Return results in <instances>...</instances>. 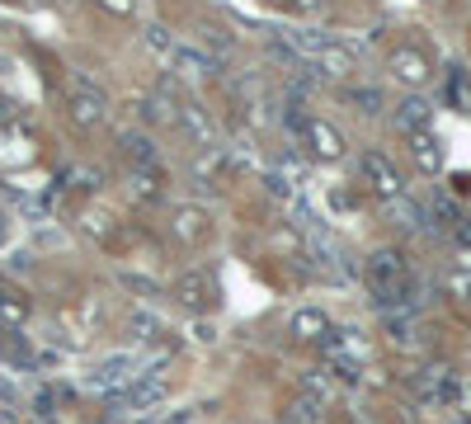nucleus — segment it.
I'll return each mask as SVG.
<instances>
[{
  "mask_svg": "<svg viewBox=\"0 0 471 424\" xmlns=\"http://www.w3.org/2000/svg\"><path fill=\"white\" fill-rule=\"evenodd\" d=\"M415 396H420V401H425L429 410H448V406H457V401H462V382H457L453 367L434 363V367H425V373L415 377Z\"/></svg>",
  "mask_w": 471,
  "mask_h": 424,
  "instance_id": "obj_1",
  "label": "nucleus"
},
{
  "mask_svg": "<svg viewBox=\"0 0 471 424\" xmlns=\"http://www.w3.org/2000/svg\"><path fill=\"white\" fill-rule=\"evenodd\" d=\"M358 175H363V184L386 198V203H396V198H405V180H401V170L392 156H382V151H363V160H358Z\"/></svg>",
  "mask_w": 471,
  "mask_h": 424,
  "instance_id": "obj_2",
  "label": "nucleus"
},
{
  "mask_svg": "<svg viewBox=\"0 0 471 424\" xmlns=\"http://www.w3.org/2000/svg\"><path fill=\"white\" fill-rule=\"evenodd\" d=\"M67 113H71L76 128H99L104 113H108V95L99 90V85H90V80H76L71 95H67Z\"/></svg>",
  "mask_w": 471,
  "mask_h": 424,
  "instance_id": "obj_3",
  "label": "nucleus"
},
{
  "mask_svg": "<svg viewBox=\"0 0 471 424\" xmlns=\"http://www.w3.org/2000/svg\"><path fill=\"white\" fill-rule=\"evenodd\" d=\"M165 391H170V382H165V377H156V373H137L128 387L114 391V406L128 410V415H132V410H151Z\"/></svg>",
  "mask_w": 471,
  "mask_h": 424,
  "instance_id": "obj_4",
  "label": "nucleus"
},
{
  "mask_svg": "<svg viewBox=\"0 0 471 424\" xmlns=\"http://www.w3.org/2000/svg\"><path fill=\"white\" fill-rule=\"evenodd\" d=\"M231 156H227V147H208L199 160H193V184H199L203 193H221L231 184Z\"/></svg>",
  "mask_w": 471,
  "mask_h": 424,
  "instance_id": "obj_5",
  "label": "nucleus"
},
{
  "mask_svg": "<svg viewBox=\"0 0 471 424\" xmlns=\"http://www.w3.org/2000/svg\"><path fill=\"white\" fill-rule=\"evenodd\" d=\"M175 297H179L189 311H208V306L217 302V278H212L208 269H193V274H184V278L175 283Z\"/></svg>",
  "mask_w": 471,
  "mask_h": 424,
  "instance_id": "obj_6",
  "label": "nucleus"
},
{
  "mask_svg": "<svg viewBox=\"0 0 471 424\" xmlns=\"http://www.w3.org/2000/svg\"><path fill=\"white\" fill-rule=\"evenodd\" d=\"M302 141H307V151H312L316 160H340V156H344V137L330 128V123H321V119H307Z\"/></svg>",
  "mask_w": 471,
  "mask_h": 424,
  "instance_id": "obj_7",
  "label": "nucleus"
},
{
  "mask_svg": "<svg viewBox=\"0 0 471 424\" xmlns=\"http://www.w3.org/2000/svg\"><path fill=\"white\" fill-rule=\"evenodd\" d=\"M0 165L5 170H24V165H34V137L24 132V128H0Z\"/></svg>",
  "mask_w": 471,
  "mask_h": 424,
  "instance_id": "obj_8",
  "label": "nucleus"
},
{
  "mask_svg": "<svg viewBox=\"0 0 471 424\" xmlns=\"http://www.w3.org/2000/svg\"><path fill=\"white\" fill-rule=\"evenodd\" d=\"M179 109H184V99H179V85L175 80H160L156 90H151V99H147V123H175L179 119Z\"/></svg>",
  "mask_w": 471,
  "mask_h": 424,
  "instance_id": "obj_9",
  "label": "nucleus"
},
{
  "mask_svg": "<svg viewBox=\"0 0 471 424\" xmlns=\"http://www.w3.org/2000/svg\"><path fill=\"white\" fill-rule=\"evenodd\" d=\"M386 67H392V76H396V80H405V85H425V80L434 76L429 57H425V52H415V47H396Z\"/></svg>",
  "mask_w": 471,
  "mask_h": 424,
  "instance_id": "obj_10",
  "label": "nucleus"
},
{
  "mask_svg": "<svg viewBox=\"0 0 471 424\" xmlns=\"http://www.w3.org/2000/svg\"><path fill=\"white\" fill-rule=\"evenodd\" d=\"M288 330H292V339H302V345H321V339L330 335V316L321 306H302V311H292Z\"/></svg>",
  "mask_w": 471,
  "mask_h": 424,
  "instance_id": "obj_11",
  "label": "nucleus"
},
{
  "mask_svg": "<svg viewBox=\"0 0 471 424\" xmlns=\"http://www.w3.org/2000/svg\"><path fill=\"white\" fill-rule=\"evenodd\" d=\"M170 67H175L179 76H193V80H212L221 62H217L212 52H203V47H175V57H170Z\"/></svg>",
  "mask_w": 471,
  "mask_h": 424,
  "instance_id": "obj_12",
  "label": "nucleus"
},
{
  "mask_svg": "<svg viewBox=\"0 0 471 424\" xmlns=\"http://www.w3.org/2000/svg\"><path fill=\"white\" fill-rule=\"evenodd\" d=\"M429 119H434V109H429V99H420V95H410V99L396 104V128H401L405 137L429 132Z\"/></svg>",
  "mask_w": 471,
  "mask_h": 424,
  "instance_id": "obj_13",
  "label": "nucleus"
},
{
  "mask_svg": "<svg viewBox=\"0 0 471 424\" xmlns=\"http://www.w3.org/2000/svg\"><path fill=\"white\" fill-rule=\"evenodd\" d=\"M170 232H175L184 245H193V241H208V236H212V226H208V212H203V208H175Z\"/></svg>",
  "mask_w": 471,
  "mask_h": 424,
  "instance_id": "obj_14",
  "label": "nucleus"
},
{
  "mask_svg": "<svg viewBox=\"0 0 471 424\" xmlns=\"http://www.w3.org/2000/svg\"><path fill=\"white\" fill-rule=\"evenodd\" d=\"M160 193H165L160 170H132V180H128V198H132L137 208H156V203H160Z\"/></svg>",
  "mask_w": 471,
  "mask_h": 424,
  "instance_id": "obj_15",
  "label": "nucleus"
},
{
  "mask_svg": "<svg viewBox=\"0 0 471 424\" xmlns=\"http://www.w3.org/2000/svg\"><path fill=\"white\" fill-rule=\"evenodd\" d=\"M175 123H179V132H184V137H193V147H203V151L212 147V119H208V113H203L199 104H184Z\"/></svg>",
  "mask_w": 471,
  "mask_h": 424,
  "instance_id": "obj_16",
  "label": "nucleus"
},
{
  "mask_svg": "<svg viewBox=\"0 0 471 424\" xmlns=\"http://www.w3.org/2000/svg\"><path fill=\"white\" fill-rule=\"evenodd\" d=\"M386 339H392L396 349L420 345V321H415V311H392V316H386Z\"/></svg>",
  "mask_w": 471,
  "mask_h": 424,
  "instance_id": "obj_17",
  "label": "nucleus"
},
{
  "mask_svg": "<svg viewBox=\"0 0 471 424\" xmlns=\"http://www.w3.org/2000/svg\"><path fill=\"white\" fill-rule=\"evenodd\" d=\"M410 151H415V160H420L425 175H438V170H443V151H438V137L434 132H415L410 137Z\"/></svg>",
  "mask_w": 471,
  "mask_h": 424,
  "instance_id": "obj_18",
  "label": "nucleus"
},
{
  "mask_svg": "<svg viewBox=\"0 0 471 424\" xmlns=\"http://www.w3.org/2000/svg\"><path fill=\"white\" fill-rule=\"evenodd\" d=\"M312 67L321 71V76H349V67H353V57L335 43V38H330V47H321L316 57H312Z\"/></svg>",
  "mask_w": 471,
  "mask_h": 424,
  "instance_id": "obj_19",
  "label": "nucleus"
},
{
  "mask_svg": "<svg viewBox=\"0 0 471 424\" xmlns=\"http://www.w3.org/2000/svg\"><path fill=\"white\" fill-rule=\"evenodd\" d=\"M123 326H128V335H132V339H142V345H147V339H160V335H165L160 316H156V311H142V306H137V311H128V316H123Z\"/></svg>",
  "mask_w": 471,
  "mask_h": 424,
  "instance_id": "obj_20",
  "label": "nucleus"
},
{
  "mask_svg": "<svg viewBox=\"0 0 471 424\" xmlns=\"http://www.w3.org/2000/svg\"><path fill=\"white\" fill-rule=\"evenodd\" d=\"M0 358H5L10 367H34V354H29V345H24V335L5 330V326H0Z\"/></svg>",
  "mask_w": 471,
  "mask_h": 424,
  "instance_id": "obj_21",
  "label": "nucleus"
},
{
  "mask_svg": "<svg viewBox=\"0 0 471 424\" xmlns=\"http://www.w3.org/2000/svg\"><path fill=\"white\" fill-rule=\"evenodd\" d=\"M123 151H128V160H132L137 170H156V141H151L147 132H128V137H123Z\"/></svg>",
  "mask_w": 471,
  "mask_h": 424,
  "instance_id": "obj_22",
  "label": "nucleus"
},
{
  "mask_svg": "<svg viewBox=\"0 0 471 424\" xmlns=\"http://www.w3.org/2000/svg\"><path fill=\"white\" fill-rule=\"evenodd\" d=\"M24 316H29V302H24L15 288H0V326H5V330H19Z\"/></svg>",
  "mask_w": 471,
  "mask_h": 424,
  "instance_id": "obj_23",
  "label": "nucleus"
},
{
  "mask_svg": "<svg viewBox=\"0 0 471 424\" xmlns=\"http://www.w3.org/2000/svg\"><path fill=\"white\" fill-rule=\"evenodd\" d=\"M316 419H321V401H312V396H297L279 415V424H316Z\"/></svg>",
  "mask_w": 471,
  "mask_h": 424,
  "instance_id": "obj_24",
  "label": "nucleus"
},
{
  "mask_svg": "<svg viewBox=\"0 0 471 424\" xmlns=\"http://www.w3.org/2000/svg\"><path fill=\"white\" fill-rule=\"evenodd\" d=\"M199 43H203V52L212 47V57H217V52H227L236 43V34H227L221 24H199Z\"/></svg>",
  "mask_w": 471,
  "mask_h": 424,
  "instance_id": "obj_25",
  "label": "nucleus"
},
{
  "mask_svg": "<svg viewBox=\"0 0 471 424\" xmlns=\"http://www.w3.org/2000/svg\"><path fill=\"white\" fill-rule=\"evenodd\" d=\"M448 99H453L462 113H471V71H453V80H448Z\"/></svg>",
  "mask_w": 471,
  "mask_h": 424,
  "instance_id": "obj_26",
  "label": "nucleus"
},
{
  "mask_svg": "<svg viewBox=\"0 0 471 424\" xmlns=\"http://www.w3.org/2000/svg\"><path fill=\"white\" fill-rule=\"evenodd\" d=\"M62 401H71V391H67V387H43V391L34 396L38 415H57V406H62Z\"/></svg>",
  "mask_w": 471,
  "mask_h": 424,
  "instance_id": "obj_27",
  "label": "nucleus"
},
{
  "mask_svg": "<svg viewBox=\"0 0 471 424\" xmlns=\"http://www.w3.org/2000/svg\"><path fill=\"white\" fill-rule=\"evenodd\" d=\"M147 47H151V52H160L165 62H170V57H175V47H179V43L170 38V28H160V24H151V28H147Z\"/></svg>",
  "mask_w": 471,
  "mask_h": 424,
  "instance_id": "obj_28",
  "label": "nucleus"
},
{
  "mask_svg": "<svg viewBox=\"0 0 471 424\" xmlns=\"http://www.w3.org/2000/svg\"><path fill=\"white\" fill-rule=\"evenodd\" d=\"M302 396H312V401H325V396H330L325 367H316V373H307V377H302Z\"/></svg>",
  "mask_w": 471,
  "mask_h": 424,
  "instance_id": "obj_29",
  "label": "nucleus"
},
{
  "mask_svg": "<svg viewBox=\"0 0 471 424\" xmlns=\"http://www.w3.org/2000/svg\"><path fill=\"white\" fill-rule=\"evenodd\" d=\"M448 293H453L457 306L471 311V274H453V278H448Z\"/></svg>",
  "mask_w": 471,
  "mask_h": 424,
  "instance_id": "obj_30",
  "label": "nucleus"
},
{
  "mask_svg": "<svg viewBox=\"0 0 471 424\" xmlns=\"http://www.w3.org/2000/svg\"><path fill=\"white\" fill-rule=\"evenodd\" d=\"M353 104L363 109V113H377V109H382V95H377V90H353Z\"/></svg>",
  "mask_w": 471,
  "mask_h": 424,
  "instance_id": "obj_31",
  "label": "nucleus"
},
{
  "mask_svg": "<svg viewBox=\"0 0 471 424\" xmlns=\"http://www.w3.org/2000/svg\"><path fill=\"white\" fill-rule=\"evenodd\" d=\"M165 424H208V410H175Z\"/></svg>",
  "mask_w": 471,
  "mask_h": 424,
  "instance_id": "obj_32",
  "label": "nucleus"
},
{
  "mask_svg": "<svg viewBox=\"0 0 471 424\" xmlns=\"http://www.w3.org/2000/svg\"><path fill=\"white\" fill-rule=\"evenodd\" d=\"M453 232H457V241L471 250V217H457V222H453Z\"/></svg>",
  "mask_w": 471,
  "mask_h": 424,
  "instance_id": "obj_33",
  "label": "nucleus"
},
{
  "mask_svg": "<svg viewBox=\"0 0 471 424\" xmlns=\"http://www.w3.org/2000/svg\"><path fill=\"white\" fill-rule=\"evenodd\" d=\"M99 5H104V10H114V15H132L137 0H99Z\"/></svg>",
  "mask_w": 471,
  "mask_h": 424,
  "instance_id": "obj_34",
  "label": "nucleus"
},
{
  "mask_svg": "<svg viewBox=\"0 0 471 424\" xmlns=\"http://www.w3.org/2000/svg\"><path fill=\"white\" fill-rule=\"evenodd\" d=\"M10 119H15V104L0 99V128H10Z\"/></svg>",
  "mask_w": 471,
  "mask_h": 424,
  "instance_id": "obj_35",
  "label": "nucleus"
},
{
  "mask_svg": "<svg viewBox=\"0 0 471 424\" xmlns=\"http://www.w3.org/2000/svg\"><path fill=\"white\" fill-rule=\"evenodd\" d=\"M292 5H297V10H316V5H321V0H292Z\"/></svg>",
  "mask_w": 471,
  "mask_h": 424,
  "instance_id": "obj_36",
  "label": "nucleus"
},
{
  "mask_svg": "<svg viewBox=\"0 0 471 424\" xmlns=\"http://www.w3.org/2000/svg\"><path fill=\"white\" fill-rule=\"evenodd\" d=\"M10 232V222H5V212H0V236H5Z\"/></svg>",
  "mask_w": 471,
  "mask_h": 424,
  "instance_id": "obj_37",
  "label": "nucleus"
}]
</instances>
